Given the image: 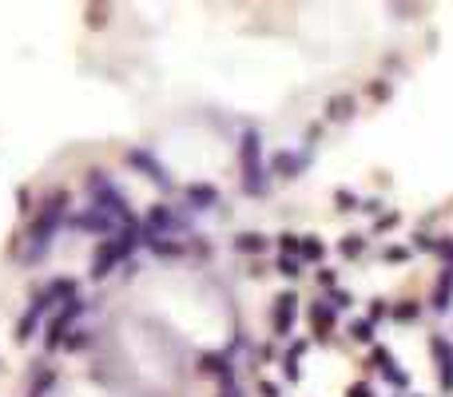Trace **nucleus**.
<instances>
[{"instance_id":"23","label":"nucleus","mask_w":453,"mask_h":397,"mask_svg":"<svg viewBox=\"0 0 453 397\" xmlns=\"http://www.w3.org/2000/svg\"><path fill=\"white\" fill-rule=\"evenodd\" d=\"M394 318H398V322H414V318H418V306H414V302H405V306L394 310Z\"/></svg>"},{"instance_id":"5","label":"nucleus","mask_w":453,"mask_h":397,"mask_svg":"<svg viewBox=\"0 0 453 397\" xmlns=\"http://www.w3.org/2000/svg\"><path fill=\"white\" fill-rule=\"evenodd\" d=\"M128 163L135 167V171H144L147 179H151V183L160 187V191H171V187H175V183L167 179V171H163L160 163H155V155H147L144 147H135V151H128Z\"/></svg>"},{"instance_id":"4","label":"nucleus","mask_w":453,"mask_h":397,"mask_svg":"<svg viewBox=\"0 0 453 397\" xmlns=\"http://www.w3.org/2000/svg\"><path fill=\"white\" fill-rule=\"evenodd\" d=\"M84 314V298H72L64 302L60 310H56V318L48 322V333H44V346H64V333H72V322Z\"/></svg>"},{"instance_id":"2","label":"nucleus","mask_w":453,"mask_h":397,"mask_svg":"<svg viewBox=\"0 0 453 397\" xmlns=\"http://www.w3.org/2000/svg\"><path fill=\"white\" fill-rule=\"evenodd\" d=\"M239 163H243V191H247V195H262V191H267V167H262V139H259V131H243V143H239Z\"/></svg>"},{"instance_id":"13","label":"nucleus","mask_w":453,"mask_h":397,"mask_svg":"<svg viewBox=\"0 0 453 397\" xmlns=\"http://www.w3.org/2000/svg\"><path fill=\"white\" fill-rule=\"evenodd\" d=\"M271 171H275V175H282V179H294V175L302 171V159H298V155H291V151H278V155L271 159Z\"/></svg>"},{"instance_id":"16","label":"nucleus","mask_w":453,"mask_h":397,"mask_svg":"<svg viewBox=\"0 0 453 397\" xmlns=\"http://www.w3.org/2000/svg\"><path fill=\"white\" fill-rule=\"evenodd\" d=\"M199 365H203V374H219V378H231V365H226V358H223V354H203V362H199Z\"/></svg>"},{"instance_id":"21","label":"nucleus","mask_w":453,"mask_h":397,"mask_svg":"<svg viewBox=\"0 0 453 397\" xmlns=\"http://www.w3.org/2000/svg\"><path fill=\"white\" fill-rule=\"evenodd\" d=\"M278 274H287V278H294V274H302V270H298V258H291V254H282V258H278Z\"/></svg>"},{"instance_id":"11","label":"nucleus","mask_w":453,"mask_h":397,"mask_svg":"<svg viewBox=\"0 0 453 397\" xmlns=\"http://www.w3.org/2000/svg\"><path fill=\"white\" fill-rule=\"evenodd\" d=\"M453 306V270L445 267L441 270V278H437V286H434V310L437 314H445Z\"/></svg>"},{"instance_id":"33","label":"nucleus","mask_w":453,"mask_h":397,"mask_svg":"<svg viewBox=\"0 0 453 397\" xmlns=\"http://www.w3.org/2000/svg\"><path fill=\"white\" fill-rule=\"evenodd\" d=\"M409 397H418V394H409Z\"/></svg>"},{"instance_id":"1","label":"nucleus","mask_w":453,"mask_h":397,"mask_svg":"<svg viewBox=\"0 0 453 397\" xmlns=\"http://www.w3.org/2000/svg\"><path fill=\"white\" fill-rule=\"evenodd\" d=\"M88 187H92V199H96V206L108 215V219H112V222L119 219V222H124V231H135V215H131V206H128V199H124V191L115 187L112 179H104V175L96 171Z\"/></svg>"},{"instance_id":"15","label":"nucleus","mask_w":453,"mask_h":397,"mask_svg":"<svg viewBox=\"0 0 453 397\" xmlns=\"http://www.w3.org/2000/svg\"><path fill=\"white\" fill-rule=\"evenodd\" d=\"M326 115H330V119H350V115H354V99H350V95H334V99L326 104Z\"/></svg>"},{"instance_id":"27","label":"nucleus","mask_w":453,"mask_h":397,"mask_svg":"<svg viewBox=\"0 0 453 397\" xmlns=\"http://www.w3.org/2000/svg\"><path fill=\"white\" fill-rule=\"evenodd\" d=\"M334 203H342L338 211H354V206H350L354 203V195H350V191H334Z\"/></svg>"},{"instance_id":"18","label":"nucleus","mask_w":453,"mask_h":397,"mask_svg":"<svg viewBox=\"0 0 453 397\" xmlns=\"http://www.w3.org/2000/svg\"><path fill=\"white\" fill-rule=\"evenodd\" d=\"M330 314H334V306H330V302H326V306H310V318L318 322V333L330 330Z\"/></svg>"},{"instance_id":"32","label":"nucleus","mask_w":453,"mask_h":397,"mask_svg":"<svg viewBox=\"0 0 453 397\" xmlns=\"http://www.w3.org/2000/svg\"><path fill=\"white\" fill-rule=\"evenodd\" d=\"M223 397H239V389L231 385V378H226V385H223Z\"/></svg>"},{"instance_id":"28","label":"nucleus","mask_w":453,"mask_h":397,"mask_svg":"<svg viewBox=\"0 0 453 397\" xmlns=\"http://www.w3.org/2000/svg\"><path fill=\"white\" fill-rule=\"evenodd\" d=\"M318 282H322V286H334L338 278H334V270H318Z\"/></svg>"},{"instance_id":"29","label":"nucleus","mask_w":453,"mask_h":397,"mask_svg":"<svg viewBox=\"0 0 453 397\" xmlns=\"http://www.w3.org/2000/svg\"><path fill=\"white\" fill-rule=\"evenodd\" d=\"M350 397H374L370 385H350Z\"/></svg>"},{"instance_id":"8","label":"nucleus","mask_w":453,"mask_h":397,"mask_svg":"<svg viewBox=\"0 0 453 397\" xmlns=\"http://www.w3.org/2000/svg\"><path fill=\"white\" fill-rule=\"evenodd\" d=\"M430 349H434L437 369H441V389L450 394V389H453V346L441 338V333H434V338H430Z\"/></svg>"},{"instance_id":"25","label":"nucleus","mask_w":453,"mask_h":397,"mask_svg":"<svg viewBox=\"0 0 453 397\" xmlns=\"http://www.w3.org/2000/svg\"><path fill=\"white\" fill-rule=\"evenodd\" d=\"M64 346L68 349H84V346H88V330H72V338H68Z\"/></svg>"},{"instance_id":"3","label":"nucleus","mask_w":453,"mask_h":397,"mask_svg":"<svg viewBox=\"0 0 453 397\" xmlns=\"http://www.w3.org/2000/svg\"><path fill=\"white\" fill-rule=\"evenodd\" d=\"M131 246H135V231H119V235L104 238L96 258H92V278H108V274L131 254Z\"/></svg>"},{"instance_id":"19","label":"nucleus","mask_w":453,"mask_h":397,"mask_svg":"<svg viewBox=\"0 0 453 397\" xmlns=\"http://www.w3.org/2000/svg\"><path fill=\"white\" fill-rule=\"evenodd\" d=\"M362 246H366V242H362V235H346L338 242V251L346 254V258H358V254H362Z\"/></svg>"},{"instance_id":"17","label":"nucleus","mask_w":453,"mask_h":397,"mask_svg":"<svg viewBox=\"0 0 453 397\" xmlns=\"http://www.w3.org/2000/svg\"><path fill=\"white\" fill-rule=\"evenodd\" d=\"M350 338L354 342H374V322L370 318H358L354 326H350Z\"/></svg>"},{"instance_id":"14","label":"nucleus","mask_w":453,"mask_h":397,"mask_svg":"<svg viewBox=\"0 0 453 397\" xmlns=\"http://www.w3.org/2000/svg\"><path fill=\"white\" fill-rule=\"evenodd\" d=\"M298 258H302V262H322V258H326L322 238H318V235H307V238H302V251H298Z\"/></svg>"},{"instance_id":"6","label":"nucleus","mask_w":453,"mask_h":397,"mask_svg":"<svg viewBox=\"0 0 453 397\" xmlns=\"http://www.w3.org/2000/svg\"><path fill=\"white\" fill-rule=\"evenodd\" d=\"M144 231H151V235H179V231H183V219H179L175 211H171V206H163V203H155L151 206V211H147V226Z\"/></svg>"},{"instance_id":"7","label":"nucleus","mask_w":453,"mask_h":397,"mask_svg":"<svg viewBox=\"0 0 453 397\" xmlns=\"http://www.w3.org/2000/svg\"><path fill=\"white\" fill-rule=\"evenodd\" d=\"M294 314H298V298H294L291 290H287V294H278V298H275V310H271V322H275V333H278V338H287V333H291Z\"/></svg>"},{"instance_id":"22","label":"nucleus","mask_w":453,"mask_h":397,"mask_svg":"<svg viewBox=\"0 0 453 397\" xmlns=\"http://www.w3.org/2000/svg\"><path fill=\"white\" fill-rule=\"evenodd\" d=\"M330 306H334V310H350V306H354L350 290H334V294H330Z\"/></svg>"},{"instance_id":"12","label":"nucleus","mask_w":453,"mask_h":397,"mask_svg":"<svg viewBox=\"0 0 453 397\" xmlns=\"http://www.w3.org/2000/svg\"><path fill=\"white\" fill-rule=\"evenodd\" d=\"M271 246L267 242V235H259V231H243V235H235V251L239 254H262Z\"/></svg>"},{"instance_id":"9","label":"nucleus","mask_w":453,"mask_h":397,"mask_svg":"<svg viewBox=\"0 0 453 397\" xmlns=\"http://www.w3.org/2000/svg\"><path fill=\"white\" fill-rule=\"evenodd\" d=\"M72 226L76 231H92V235H112L115 222L99 211V206H88V211H80V215H72Z\"/></svg>"},{"instance_id":"20","label":"nucleus","mask_w":453,"mask_h":397,"mask_svg":"<svg viewBox=\"0 0 453 397\" xmlns=\"http://www.w3.org/2000/svg\"><path fill=\"white\" fill-rule=\"evenodd\" d=\"M434 254L445 258V267L453 270V238H434Z\"/></svg>"},{"instance_id":"24","label":"nucleus","mask_w":453,"mask_h":397,"mask_svg":"<svg viewBox=\"0 0 453 397\" xmlns=\"http://www.w3.org/2000/svg\"><path fill=\"white\" fill-rule=\"evenodd\" d=\"M278 238H282L278 246H282L287 254H298V251H302V242H298V235H278Z\"/></svg>"},{"instance_id":"31","label":"nucleus","mask_w":453,"mask_h":397,"mask_svg":"<svg viewBox=\"0 0 453 397\" xmlns=\"http://www.w3.org/2000/svg\"><path fill=\"white\" fill-rule=\"evenodd\" d=\"M262 397H278V385H271V381H262Z\"/></svg>"},{"instance_id":"10","label":"nucleus","mask_w":453,"mask_h":397,"mask_svg":"<svg viewBox=\"0 0 453 397\" xmlns=\"http://www.w3.org/2000/svg\"><path fill=\"white\" fill-rule=\"evenodd\" d=\"M187 203H191V211H211V206L219 203V187H211V183H191V187H187Z\"/></svg>"},{"instance_id":"26","label":"nucleus","mask_w":453,"mask_h":397,"mask_svg":"<svg viewBox=\"0 0 453 397\" xmlns=\"http://www.w3.org/2000/svg\"><path fill=\"white\" fill-rule=\"evenodd\" d=\"M405 258H409L405 246H386V262H405Z\"/></svg>"},{"instance_id":"30","label":"nucleus","mask_w":453,"mask_h":397,"mask_svg":"<svg viewBox=\"0 0 453 397\" xmlns=\"http://www.w3.org/2000/svg\"><path fill=\"white\" fill-rule=\"evenodd\" d=\"M382 314H386V306H382V302H374V306H370V322H378Z\"/></svg>"}]
</instances>
